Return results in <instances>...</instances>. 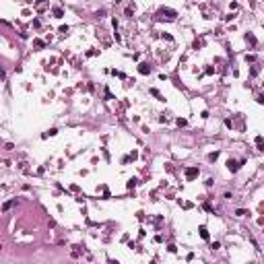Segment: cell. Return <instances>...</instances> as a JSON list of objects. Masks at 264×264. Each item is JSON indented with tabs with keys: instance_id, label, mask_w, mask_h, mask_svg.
I'll use <instances>...</instances> for the list:
<instances>
[{
	"instance_id": "obj_1",
	"label": "cell",
	"mask_w": 264,
	"mask_h": 264,
	"mask_svg": "<svg viewBox=\"0 0 264 264\" xmlns=\"http://www.w3.org/2000/svg\"><path fill=\"white\" fill-rule=\"evenodd\" d=\"M196 175H198V167H190L188 171H186V178H188V180H192V178H196Z\"/></svg>"
},
{
	"instance_id": "obj_2",
	"label": "cell",
	"mask_w": 264,
	"mask_h": 264,
	"mask_svg": "<svg viewBox=\"0 0 264 264\" xmlns=\"http://www.w3.org/2000/svg\"><path fill=\"white\" fill-rule=\"evenodd\" d=\"M227 167L231 169V171H237V169H239V165H237L235 161H231V159H229V163H227Z\"/></svg>"
},
{
	"instance_id": "obj_3",
	"label": "cell",
	"mask_w": 264,
	"mask_h": 264,
	"mask_svg": "<svg viewBox=\"0 0 264 264\" xmlns=\"http://www.w3.org/2000/svg\"><path fill=\"white\" fill-rule=\"evenodd\" d=\"M138 70H140V74H149V72H151V68H149L147 64H140V66H138Z\"/></svg>"
},
{
	"instance_id": "obj_4",
	"label": "cell",
	"mask_w": 264,
	"mask_h": 264,
	"mask_svg": "<svg viewBox=\"0 0 264 264\" xmlns=\"http://www.w3.org/2000/svg\"><path fill=\"white\" fill-rule=\"evenodd\" d=\"M200 237L208 239V231H206V227H200Z\"/></svg>"
},
{
	"instance_id": "obj_5",
	"label": "cell",
	"mask_w": 264,
	"mask_h": 264,
	"mask_svg": "<svg viewBox=\"0 0 264 264\" xmlns=\"http://www.w3.org/2000/svg\"><path fill=\"white\" fill-rule=\"evenodd\" d=\"M256 145H258V151H264V147H262V136H256Z\"/></svg>"
},
{
	"instance_id": "obj_6",
	"label": "cell",
	"mask_w": 264,
	"mask_h": 264,
	"mask_svg": "<svg viewBox=\"0 0 264 264\" xmlns=\"http://www.w3.org/2000/svg\"><path fill=\"white\" fill-rule=\"evenodd\" d=\"M217 157H219V153H210V155H208L210 161H217Z\"/></svg>"
},
{
	"instance_id": "obj_7",
	"label": "cell",
	"mask_w": 264,
	"mask_h": 264,
	"mask_svg": "<svg viewBox=\"0 0 264 264\" xmlns=\"http://www.w3.org/2000/svg\"><path fill=\"white\" fill-rule=\"evenodd\" d=\"M33 43H35V48H43V41H39V39H35Z\"/></svg>"
}]
</instances>
